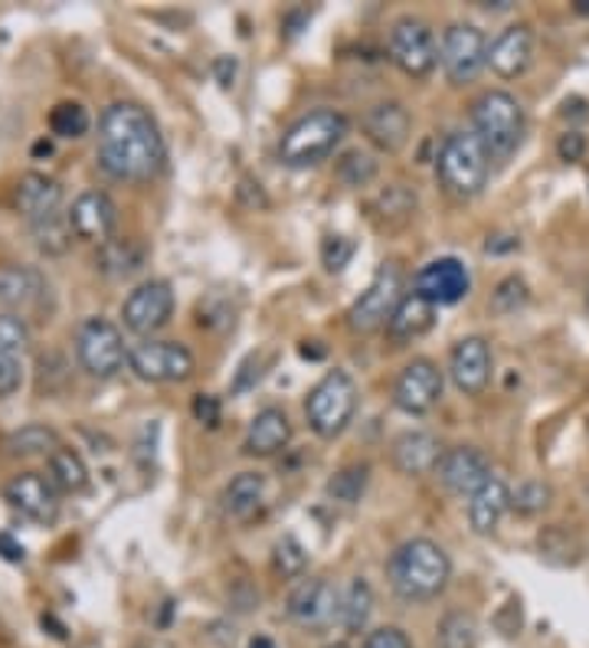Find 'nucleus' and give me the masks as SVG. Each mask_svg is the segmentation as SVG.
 <instances>
[{
	"label": "nucleus",
	"mask_w": 589,
	"mask_h": 648,
	"mask_svg": "<svg viewBox=\"0 0 589 648\" xmlns=\"http://www.w3.org/2000/svg\"><path fill=\"white\" fill-rule=\"evenodd\" d=\"M30 344V325L17 315V311H3L0 315V351L17 354Z\"/></svg>",
	"instance_id": "79ce46f5"
},
{
	"label": "nucleus",
	"mask_w": 589,
	"mask_h": 648,
	"mask_svg": "<svg viewBox=\"0 0 589 648\" xmlns=\"http://www.w3.org/2000/svg\"><path fill=\"white\" fill-rule=\"evenodd\" d=\"M478 642V626L468 613L452 609L440 619L436 629V648H475Z\"/></svg>",
	"instance_id": "f704fd0d"
},
{
	"label": "nucleus",
	"mask_w": 589,
	"mask_h": 648,
	"mask_svg": "<svg viewBox=\"0 0 589 648\" xmlns=\"http://www.w3.org/2000/svg\"><path fill=\"white\" fill-rule=\"evenodd\" d=\"M492 370H495L492 344L478 335L462 338L448 354V377H452L455 390L465 393V397L485 393L488 383H492Z\"/></svg>",
	"instance_id": "dca6fc26"
},
{
	"label": "nucleus",
	"mask_w": 589,
	"mask_h": 648,
	"mask_svg": "<svg viewBox=\"0 0 589 648\" xmlns=\"http://www.w3.org/2000/svg\"><path fill=\"white\" fill-rule=\"evenodd\" d=\"M338 177L351 187H368L370 181L376 177V161L370 157L368 151H348L338 161Z\"/></svg>",
	"instance_id": "ea45409f"
},
{
	"label": "nucleus",
	"mask_w": 589,
	"mask_h": 648,
	"mask_svg": "<svg viewBox=\"0 0 589 648\" xmlns=\"http://www.w3.org/2000/svg\"><path fill=\"white\" fill-rule=\"evenodd\" d=\"M289 442H292V420L286 416V410L266 407L252 416L246 439H242V452L252 459H272L286 452Z\"/></svg>",
	"instance_id": "5701e85b"
},
{
	"label": "nucleus",
	"mask_w": 589,
	"mask_h": 648,
	"mask_svg": "<svg viewBox=\"0 0 589 648\" xmlns=\"http://www.w3.org/2000/svg\"><path fill=\"white\" fill-rule=\"evenodd\" d=\"M370 482V465L368 462H354V465H344L341 472H334L324 485L328 498L338 504H358L364 498Z\"/></svg>",
	"instance_id": "2f4dec72"
},
{
	"label": "nucleus",
	"mask_w": 589,
	"mask_h": 648,
	"mask_svg": "<svg viewBox=\"0 0 589 648\" xmlns=\"http://www.w3.org/2000/svg\"><path fill=\"white\" fill-rule=\"evenodd\" d=\"M66 219L73 226L75 239L108 243V236L115 233V223H118V207L105 191H85L73 200Z\"/></svg>",
	"instance_id": "6ab92c4d"
},
{
	"label": "nucleus",
	"mask_w": 589,
	"mask_h": 648,
	"mask_svg": "<svg viewBox=\"0 0 589 648\" xmlns=\"http://www.w3.org/2000/svg\"><path fill=\"white\" fill-rule=\"evenodd\" d=\"M512 507V488L502 475H492L472 498H468V524L475 534L488 537L498 531L505 511Z\"/></svg>",
	"instance_id": "a878e982"
},
{
	"label": "nucleus",
	"mask_w": 589,
	"mask_h": 648,
	"mask_svg": "<svg viewBox=\"0 0 589 648\" xmlns=\"http://www.w3.org/2000/svg\"><path fill=\"white\" fill-rule=\"evenodd\" d=\"M440 66L452 85L475 82L488 66V40L475 23H448L440 43Z\"/></svg>",
	"instance_id": "9d476101"
},
{
	"label": "nucleus",
	"mask_w": 589,
	"mask_h": 648,
	"mask_svg": "<svg viewBox=\"0 0 589 648\" xmlns=\"http://www.w3.org/2000/svg\"><path fill=\"white\" fill-rule=\"evenodd\" d=\"M194 416H197L204 426L217 430V426H220V400H217V397H210V393L194 397Z\"/></svg>",
	"instance_id": "de8ad7c7"
},
{
	"label": "nucleus",
	"mask_w": 589,
	"mask_h": 648,
	"mask_svg": "<svg viewBox=\"0 0 589 648\" xmlns=\"http://www.w3.org/2000/svg\"><path fill=\"white\" fill-rule=\"evenodd\" d=\"M587 308H589V298H587Z\"/></svg>",
	"instance_id": "13d9d810"
},
{
	"label": "nucleus",
	"mask_w": 589,
	"mask_h": 648,
	"mask_svg": "<svg viewBox=\"0 0 589 648\" xmlns=\"http://www.w3.org/2000/svg\"><path fill=\"white\" fill-rule=\"evenodd\" d=\"M46 295V279L30 266H0V305L23 311L37 308Z\"/></svg>",
	"instance_id": "bb28decb"
},
{
	"label": "nucleus",
	"mask_w": 589,
	"mask_h": 648,
	"mask_svg": "<svg viewBox=\"0 0 589 648\" xmlns=\"http://www.w3.org/2000/svg\"><path fill=\"white\" fill-rule=\"evenodd\" d=\"M354 253H358V243L351 236L331 233V236L321 239V263H324L328 272H344L351 266Z\"/></svg>",
	"instance_id": "a19ab883"
},
{
	"label": "nucleus",
	"mask_w": 589,
	"mask_h": 648,
	"mask_svg": "<svg viewBox=\"0 0 589 648\" xmlns=\"http://www.w3.org/2000/svg\"><path fill=\"white\" fill-rule=\"evenodd\" d=\"M249 648H276V642H272L269 636H256V639L249 642Z\"/></svg>",
	"instance_id": "603ef678"
},
{
	"label": "nucleus",
	"mask_w": 589,
	"mask_h": 648,
	"mask_svg": "<svg viewBox=\"0 0 589 648\" xmlns=\"http://www.w3.org/2000/svg\"><path fill=\"white\" fill-rule=\"evenodd\" d=\"M99 167L125 184L154 181L167 161L157 122L138 102H112L99 119Z\"/></svg>",
	"instance_id": "f257e3e1"
},
{
	"label": "nucleus",
	"mask_w": 589,
	"mask_h": 648,
	"mask_svg": "<svg viewBox=\"0 0 589 648\" xmlns=\"http://www.w3.org/2000/svg\"><path fill=\"white\" fill-rule=\"evenodd\" d=\"M138 648H161V646H138Z\"/></svg>",
	"instance_id": "4d7b16f0"
},
{
	"label": "nucleus",
	"mask_w": 589,
	"mask_h": 648,
	"mask_svg": "<svg viewBox=\"0 0 589 648\" xmlns=\"http://www.w3.org/2000/svg\"><path fill=\"white\" fill-rule=\"evenodd\" d=\"M351 132V119L338 109H314L282 132L279 138V161L292 171L318 167L328 161Z\"/></svg>",
	"instance_id": "7ed1b4c3"
},
{
	"label": "nucleus",
	"mask_w": 589,
	"mask_h": 648,
	"mask_svg": "<svg viewBox=\"0 0 589 648\" xmlns=\"http://www.w3.org/2000/svg\"><path fill=\"white\" fill-rule=\"evenodd\" d=\"M577 13H587L589 17V0H577Z\"/></svg>",
	"instance_id": "5fc2aeb1"
},
{
	"label": "nucleus",
	"mask_w": 589,
	"mask_h": 648,
	"mask_svg": "<svg viewBox=\"0 0 589 648\" xmlns=\"http://www.w3.org/2000/svg\"><path fill=\"white\" fill-rule=\"evenodd\" d=\"M386 579L403 603H433L452 579V560L436 541L413 537L390 554Z\"/></svg>",
	"instance_id": "f03ea898"
},
{
	"label": "nucleus",
	"mask_w": 589,
	"mask_h": 648,
	"mask_svg": "<svg viewBox=\"0 0 589 648\" xmlns=\"http://www.w3.org/2000/svg\"><path fill=\"white\" fill-rule=\"evenodd\" d=\"M386 53L393 66L406 72L410 79H426L430 72L440 66V47L426 20L420 17H400L390 30Z\"/></svg>",
	"instance_id": "1a4fd4ad"
},
{
	"label": "nucleus",
	"mask_w": 589,
	"mask_h": 648,
	"mask_svg": "<svg viewBox=\"0 0 589 648\" xmlns=\"http://www.w3.org/2000/svg\"><path fill=\"white\" fill-rule=\"evenodd\" d=\"M289 619L298 623L301 629L308 632H324L338 623V609H341V593L321 579V576H311V579H298L292 593H289Z\"/></svg>",
	"instance_id": "4468645a"
},
{
	"label": "nucleus",
	"mask_w": 589,
	"mask_h": 648,
	"mask_svg": "<svg viewBox=\"0 0 589 648\" xmlns=\"http://www.w3.org/2000/svg\"><path fill=\"white\" fill-rule=\"evenodd\" d=\"M272 567L282 579H301L308 570V547L294 534H282L272 547Z\"/></svg>",
	"instance_id": "c9c22d12"
},
{
	"label": "nucleus",
	"mask_w": 589,
	"mask_h": 648,
	"mask_svg": "<svg viewBox=\"0 0 589 648\" xmlns=\"http://www.w3.org/2000/svg\"><path fill=\"white\" fill-rule=\"evenodd\" d=\"M304 416L318 439H338L358 416V383L348 370H328L304 397Z\"/></svg>",
	"instance_id": "423d86ee"
},
{
	"label": "nucleus",
	"mask_w": 589,
	"mask_h": 648,
	"mask_svg": "<svg viewBox=\"0 0 589 648\" xmlns=\"http://www.w3.org/2000/svg\"><path fill=\"white\" fill-rule=\"evenodd\" d=\"M403 269L396 263H383L370 286L361 291V298L348 308V328L354 335H376L386 331L396 305L403 301Z\"/></svg>",
	"instance_id": "0eeeda50"
},
{
	"label": "nucleus",
	"mask_w": 589,
	"mask_h": 648,
	"mask_svg": "<svg viewBox=\"0 0 589 648\" xmlns=\"http://www.w3.org/2000/svg\"><path fill=\"white\" fill-rule=\"evenodd\" d=\"M60 204H63V187L46 174H23L13 187V207L30 226L60 214Z\"/></svg>",
	"instance_id": "b1692460"
},
{
	"label": "nucleus",
	"mask_w": 589,
	"mask_h": 648,
	"mask_svg": "<svg viewBox=\"0 0 589 648\" xmlns=\"http://www.w3.org/2000/svg\"><path fill=\"white\" fill-rule=\"evenodd\" d=\"M128 367L147 383H184L194 377L197 360L180 341H142L128 351Z\"/></svg>",
	"instance_id": "9b49d317"
},
{
	"label": "nucleus",
	"mask_w": 589,
	"mask_h": 648,
	"mask_svg": "<svg viewBox=\"0 0 589 648\" xmlns=\"http://www.w3.org/2000/svg\"><path fill=\"white\" fill-rule=\"evenodd\" d=\"M442 191L455 200H475L492 177V154L475 132H452L436 157Z\"/></svg>",
	"instance_id": "20e7f679"
},
{
	"label": "nucleus",
	"mask_w": 589,
	"mask_h": 648,
	"mask_svg": "<svg viewBox=\"0 0 589 648\" xmlns=\"http://www.w3.org/2000/svg\"><path fill=\"white\" fill-rule=\"evenodd\" d=\"M364 135L373 147L386 151V154H396L403 151L410 142V132H413V119L406 112L403 102H376L364 112Z\"/></svg>",
	"instance_id": "412c9836"
},
{
	"label": "nucleus",
	"mask_w": 589,
	"mask_h": 648,
	"mask_svg": "<svg viewBox=\"0 0 589 648\" xmlns=\"http://www.w3.org/2000/svg\"><path fill=\"white\" fill-rule=\"evenodd\" d=\"M554 502V488L547 485V482H524V485H517L515 492H512V507H515L517 514H540V511H547Z\"/></svg>",
	"instance_id": "58836bf2"
},
{
	"label": "nucleus",
	"mask_w": 589,
	"mask_h": 648,
	"mask_svg": "<svg viewBox=\"0 0 589 648\" xmlns=\"http://www.w3.org/2000/svg\"><path fill=\"white\" fill-rule=\"evenodd\" d=\"M266 502V475L262 472H239L223 488V511L236 521H249Z\"/></svg>",
	"instance_id": "cd10ccee"
},
{
	"label": "nucleus",
	"mask_w": 589,
	"mask_h": 648,
	"mask_svg": "<svg viewBox=\"0 0 589 648\" xmlns=\"http://www.w3.org/2000/svg\"><path fill=\"white\" fill-rule=\"evenodd\" d=\"M142 249L132 243V239H108V243H102V253H99V269L105 272V276H112V279H125V276H132V272H138L142 269Z\"/></svg>",
	"instance_id": "7c9ffc66"
},
{
	"label": "nucleus",
	"mask_w": 589,
	"mask_h": 648,
	"mask_svg": "<svg viewBox=\"0 0 589 648\" xmlns=\"http://www.w3.org/2000/svg\"><path fill=\"white\" fill-rule=\"evenodd\" d=\"M361 648H413V642L400 626H380L370 632Z\"/></svg>",
	"instance_id": "a18cd8bd"
},
{
	"label": "nucleus",
	"mask_w": 589,
	"mask_h": 648,
	"mask_svg": "<svg viewBox=\"0 0 589 648\" xmlns=\"http://www.w3.org/2000/svg\"><path fill=\"white\" fill-rule=\"evenodd\" d=\"M46 479L53 482L56 492H66V495H79L85 492L89 485V469L82 462V455L70 449V445H60L50 459H46Z\"/></svg>",
	"instance_id": "c756f323"
},
{
	"label": "nucleus",
	"mask_w": 589,
	"mask_h": 648,
	"mask_svg": "<svg viewBox=\"0 0 589 648\" xmlns=\"http://www.w3.org/2000/svg\"><path fill=\"white\" fill-rule=\"evenodd\" d=\"M505 236H498V239H488L485 243V253H505V249H517L520 246V239H508V243H502Z\"/></svg>",
	"instance_id": "3c124183"
},
{
	"label": "nucleus",
	"mask_w": 589,
	"mask_h": 648,
	"mask_svg": "<svg viewBox=\"0 0 589 648\" xmlns=\"http://www.w3.org/2000/svg\"><path fill=\"white\" fill-rule=\"evenodd\" d=\"M445 390V373L436 360H410L393 380V407L406 416H426L436 410Z\"/></svg>",
	"instance_id": "f8f14e48"
},
{
	"label": "nucleus",
	"mask_w": 589,
	"mask_h": 648,
	"mask_svg": "<svg viewBox=\"0 0 589 648\" xmlns=\"http://www.w3.org/2000/svg\"><path fill=\"white\" fill-rule=\"evenodd\" d=\"M589 151V142L583 132H564L560 138H557V157L560 161H567V164H577V161H583Z\"/></svg>",
	"instance_id": "49530a36"
},
{
	"label": "nucleus",
	"mask_w": 589,
	"mask_h": 648,
	"mask_svg": "<svg viewBox=\"0 0 589 648\" xmlns=\"http://www.w3.org/2000/svg\"><path fill=\"white\" fill-rule=\"evenodd\" d=\"M50 151H53V144H50V142L37 144V154H50Z\"/></svg>",
	"instance_id": "864d4df0"
},
{
	"label": "nucleus",
	"mask_w": 589,
	"mask_h": 648,
	"mask_svg": "<svg viewBox=\"0 0 589 648\" xmlns=\"http://www.w3.org/2000/svg\"><path fill=\"white\" fill-rule=\"evenodd\" d=\"M534 60V30L527 23H515L488 43V66L498 79H517L530 70Z\"/></svg>",
	"instance_id": "4be33fe9"
},
{
	"label": "nucleus",
	"mask_w": 589,
	"mask_h": 648,
	"mask_svg": "<svg viewBox=\"0 0 589 648\" xmlns=\"http://www.w3.org/2000/svg\"><path fill=\"white\" fill-rule=\"evenodd\" d=\"M440 435L426 430H406L400 432L390 445V462L400 475L420 479V475H433L442 459Z\"/></svg>",
	"instance_id": "aec40b11"
},
{
	"label": "nucleus",
	"mask_w": 589,
	"mask_h": 648,
	"mask_svg": "<svg viewBox=\"0 0 589 648\" xmlns=\"http://www.w3.org/2000/svg\"><path fill=\"white\" fill-rule=\"evenodd\" d=\"M174 305H177V298H174L170 282H164V279H147V282H142L138 288H132L128 298L122 301V321H125V328H128L132 335L147 338V335L161 331V328L170 321Z\"/></svg>",
	"instance_id": "ddd939ff"
},
{
	"label": "nucleus",
	"mask_w": 589,
	"mask_h": 648,
	"mask_svg": "<svg viewBox=\"0 0 589 648\" xmlns=\"http://www.w3.org/2000/svg\"><path fill=\"white\" fill-rule=\"evenodd\" d=\"M324 648H351L348 642H331V646H324Z\"/></svg>",
	"instance_id": "6e6d98bb"
},
{
	"label": "nucleus",
	"mask_w": 589,
	"mask_h": 648,
	"mask_svg": "<svg viewBox=\"0 0 589 648\" xmlns=\"http://www.w3.org/2000/svg\"><path fill=\"white\" fill-rule=\"evenodd\" d=\"M413 291H420V295H423L426 301H433L436 308L458 305V301L468 298V291H472V272H468V266H465L462 259L442 256V259L426 263V266L416 272Z\"/></svg>",
	"instance_id": "f3484780"
},
{
	"label": "nucleus",
	"mask_w": 589,
	"mask_h": 648,
	"mask_svg": "<svg viewBox=\"0 0 589 648\" xmlns=\"http://www.w3.org/2000/svg\"><path fill=\"white\" fill-rule=\"evenodd\" d=\"M440 479V485L448 495H458V498H472L495 472H492V462L482 449L475 445H452L445 449L433 472Z\"/></svg>",
	"instance_id": "2eb2a0df"
},
{
	"label": "nucleus",
	"mask_w": 589,
	"mask_h": 648,
	"mask_svg": "<svg viewBox=\"0 0 589 648\" xmlns=\"http://www.w3.org/2000/svg\"><path fill=\"white\" fill-rule=\"evenodd\" d=\"M537 551L547 564H557V567H570L580 560V541L577 534H570L567 527L554 524V527H544L540 537H537Z\"/></svg>",
	"instance_id": "473e14b6"
},
{
	"label": "nucleus",
	"mask_w": 589,
	"mask_h": 648,
	"mask_svg": "<svg viewBox=\"0 0 589 648\" xmlns=\"http://www.w3.org/2000/svg\"><path fill=\"white\" fill-rule=\"evenodd\" d=\"M0 557H3V560H10V564H23V560H27V551H23V544H20V541H13L10 534H3V531H0Z\"/></svg>",
	"instance_id": "09e8293b"
},
{
	"label": "nucleus",
	"mask_w": 589,
	"mask_h": 648,
	"mask_svg": "<svg viewBox=\"0 0 589 648\" xmlns=\"http://www.w3.org/2000/svg\"><path fill=\"white\" fill-rule=\"evenodd\" d=\"M56 449H60V435L43 423H33V426H23V430L7 435V452L10 455H23V459L46 455L50 459Z\"/></svg>",
	"instance_id": "72a5a7b5"
},
{
	"label": "nucleus",
	"mask_w": 589,
	"mask_h": 648,
	"mask_svg": "<svg viewBox=\"0 0 589 648\" xmlns=\"http://www.w3.org/2000/svg\"><path fill=\"white\" fill-rule=\"evenodd\" d=\"M564 115L570 119H589V112H587V102L583 99H570V102H564Z\"/></svg>",
	"instance_id": "8fccbe9b"
},
{
	"label": "nucleus",
	"mask_w": 589,
	"mask_h": 648,
	"mask_svg": "<svg viewBox=\"0 0 589 648\" xmlns=\"http://www.w3.org/2000/svg\"><path fill=\"white\" fill-rule=\"evenodd\" d=\"M527 286H524V279H517V276H508L502 286L495 288V295H492V305H495V311L498 315H515L517 308H524L527 305Z\"/></svg>",
	"instance_id": "37998d69"
},
{
	"label": "nucleus",
	"mask_w": 589,
	"mask_h": 648,
	"mask_svg": "<svg viewBox=\"0 0 589 648\" xmlns=\"http://www.w3.org/2000/svg\"><path fill=\"white\" fill-rule=\"evenodd\" d=\"M75 358L89 377L108 380L128 363V348H125L122 331L108 318L95 315V318H85L75 331Z\"/></svg>",
	"instance_id": "6e6552de"
},
{
	"label": "nucleus",
	"mask_w": 589,
	"mask_h": 648,
	"mask_svg": "<svg viewBox=\"0 0 589 648\" xmlns=\"http://www.w3.org/2000/svg\"><path fill=\"white\" fill-rule=\"evenodd\" d=\"M373 613V589L364 576H354L344 589H341V609H338V626L348 636L364 632Z\"/></svg>",
	"instance_id": "c85d7f7f"
},
{
	"label": "nucleus",
	"mask_w": 589,
	"mask_h": 648,
	"mask_svg": "<svg viewBox=\"0 0 589 648\" xmlns=\"http://www.w3.org/2000/svg\"><path fill=\"white\" fill-rule=\"evenodd\" d=\"M50 132L56 138H82L89 132V112L79 102H60L50 112Z\"/></svg>",
	"instance_id": "4c0bfd02"
},
{
	"label": "nucleus",
	"mask_w": 589,
	"mask_h": 648,
	"mask_svg": "<svg viewBox=\"0 0 589 648\" xmlns=\"http://www.w3.org/2000/svg\"><path fill=\"white\" fill-rule=\"evenodd\" d=\"M3 498L17 514H23L33 524H53L60 517V492L40 472H23L10 479L3 488Z\"/></svg>",
	"instance_id": "a211bd4d"
},
{
	"label": "nucleus",
	"mask_w": 589,
	"mask_h": 648,
	"mask_svg": "<svg viewBox=\"0 0 589 648\" xmlns=\"http://www.w3.org/2000/svg\"><path fill=\"white\" fill-rule=\"evenodd\" d=\"M436 305L426 301L420 291H406L403 301L396 305L390 325H386V338L396 341V344H410L423 335H430L436 328Z\"/></svg>",
	"instance_id": "393cba45"
},
{
	"label": "nucleus",
	"mask_w": 589,
	"mask_h": 648,
	"mask_svg": "<svg viewBox=\"0 0 589 648\" xmlns=\"http://www.w3.org/2000/svg\"><path fill=\"white\" fill-rule=\"evenodd\" d=\"M33 236H37V246H40L43 253L60 256V253H66L70 243H73V226H70V219L63 214H53L46 216V219H40V223H33Z\"/></svg>",
	"instance_id": "e433bc0d"
},
{
	"label": "nucleus",
	"mask_w": 589,
	"mask_h": 648,
	"mask_svg": "<svg viewBox=\"0 0 589 648\" xmlns=\"http://www.w3.org/2000/svg\"><path fill=\"white\" fill-rule=\"evenodd\" d=\"M472 132L488 147L492 161H508L527 135V115L512 92H482L472 105Z\"/></svg>",
	"instance_id": "39448f33"
},
{
	"label": "nucleus",
	"mask_w": 589,
	"mask_h": 648,
	"mask_svg": "<svg viewBox=\"0 0 589 648\" xmlns=\"http://www.w3.org/2000/svg\"><path fill=\"white\" fill-rule=\"evenodd\" d=\"M23 383V367H20V358L17 354H7L0 351V400L3 397H13Z\"/></svg>",
	"instance_id": "c03bdc74"
}]
</instances>
